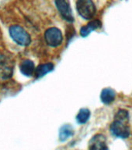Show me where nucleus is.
<instances>
[{
  "label": "nucleus",
  "instance_id": "ddd939ff",
  "mask_svg": "<svg viewBox=\"0 0 132 150\" xmlns=\"http://www.w3.org/2000/svg\"><path fill=\"white\" fill-rule=\"evenodd\" d=\"M90 117V111L87 108H82L79 110V113L76 116V121L79 124H86Z\"/></svg>",
  "mask_w": 132,
  "mask_h": 150
},
{
  "label": "nucleus",
  "instance_id": "9d476101",
  "mask_svg": "<svg viewBox=\"0 0 132 150\" xmlns=\"http://www.w3.org/2000/svg\"><path fill=\"white\" fill-rule=\"evenodd\" d=\"M116 97V92L110 88H105L100 93V100L106 105L113 103Z\"/></svg>",
  "mask_w": 132,
  "mask_h": 150
},
{
  "label": "nucleus",
  "instance_id": "f8f14e48",
  "mask_svg": "<svg viewBox=\"0 0 132 150\" xmlns=\"http://www.w3.org/2000/svg\"><path fill=\"white\" fill-rule=\"evenodd\" d=\"M74 134V130L70 124L63 125L59 130V140L61 142H65Z\"/></svg>",
  "mask_w": 132,
  "mask_h": 150
},
{
  "label": "nucleus",
  "instance_id": "f257e3e1",
  "mask_svg": "<svg viewBox=\"0 0 132 150\" xmlns=\"http://www.w3.org/2000/svg\"><path fill=\"white\" fill-rule=\"evenodd\" d=\"M129 122V113L127 110H120L114 117V120L110 125V130L114 136L117 138H128L131 134Z\"/></svg>",
  "mask_w": 132,
  "mask_h": 150
},
{
  "label": "nucleus",
  "instance_id": "7ed1b4c3",
  "mask_svg": "<svg viewBox=\"0 0 132 150\" xmlns=\"http://www.w3.org/2000/svg\"><path fill=\"white\" fill-rule=\"evenodd\" d=\"M76 9L79 16L85 20H90L96 13V8L93 0H77Z\"/></svg>",
  "mask_w": 132,
  "mask_h": 150
},
{
  "label": "nucleus",
  "instance_id": "6e6552de",
  "mask_svg": "<svg viewBox=\"0 0 132 150\" xmlns=\"http://www.w3.org/2000/svg\"><path fill=\"white\" fill-rule=\"evenodd\" d=\"M101 21L99 20H94L90 22H89L86 26L82 27L80 29V35L82 37L86 38V36H88L93 30H95L98 28H101Z\"/></svg>",
  "mask_w": 132,
  "mask_h": 150
},
{
  "label": "nucleus",
  "instance_id": "39448f33",
  "mask_svg": "<svg viewBox=\"0 0 132 150\" xmlns=\"http://www.w3.org/2000/svg\"><path fill=\"white\" fill-rule=\"evenodd\" d=\"M14 63L11 58L6 56H0V77L2 79H9L13 73Z\"/></svg>",
  "mask_w": 132,
  "mask_h": 150
},
{
  "label": "nucleus",
  "instance_id": "423d86ee",
  "mask_svg": "<svg viewBox=\"0 0 132 150\" xmlns=\"http://www.w3.org/2000/svg\"><path fill=\"white\" fill-rule=\"evenodd\" d=\"M55 6L62 18L69 23L74 21V16L69 3L66 0H55Z\"/></svg>",
  "mask_w": 132,
  "mask_h": 150
},
{
  "label": "nucleus",
  "instance_id": "f03ea898",
  "mask_svg": "<svg viewBox=\"0 0 132 150\" xmlns=\"http://www.w3.org/2000/svg\"><path fill=\"white\" fill-rule=\"evenodd\" d=\"M9 35L16 44L21 46H27L31 42L30 35L19 25H13L9 28Z\"/></svg>",
  "mask_w": 132,
  "mask_h": 150
},
{
  "label": "nucleus",
  "instance_id": "1a4fd4ad",
  "mask_svg": "<svg viewBox=\"0 0 132 150\" xmlns=\"http://www.w3.org/2000/svg\"><path fill=\"white\" fill-rule=\"evenodd\" d=\"M21 73L26 77H30L32 76L35 72V66L34 63L30 59H24L22 61L20 66Z\"/></svg>",
  "mask_w": 132,
  "mask_h": 150
},
{
  "label": "nucleus",
  "instance_id": "20e7f679",
  "mask_svg": "<svg viewBox=\"0 0 132 150\" xmlns=\"http://www.w3.org/2000/svg\"><path fill=\"white\" fill-rule=\"evenodd\" d=\"M44 39L49 46L58 47L62 43V33L58 28L52 27L46 30L44 33Z\"/></svg>",
  "mask_w": 132,
  "mask_h": 150
},
{
  "label": "nucleus",
  "instance_id": "0eeeda50",
  "mask_svg": "<svg viewBox=\"0 0 132 150\" xmlns=\"http://www.w3.org/2000/svg\"><path fill=\"white\" fill-rule=\"evenodd\" d=\"M89 150H108L105 136L101 134L93 136L89 143Z\"/></svg>",
  "mask_w": 132,
  "mask_h": 150
},
{
  "label": "nucleus",
  "instance_id": "9b49d317",
  "mask_svg": "<svg viewBox=\"0 0 132 150\" xmlns=\"http://www.w3.org/2000/svg\"><path fill=\"white\" fill-rule=\"evenodd\" d=\"M54 70V64L51 63H44V64H40L36 69H35L34 75L37 78L44 77V75L48 74Z\"/></svg>",
  "mask_w": 132,
  "mask_h": 150
}]
</instances>
